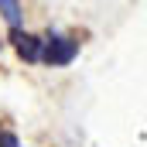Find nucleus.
Returning a JSON list of instances; mask_svg holds the SVG:
<instances>
[{
    "instance_id": "nucleus-4",
    "label": "nucleus",
    "mask_w": 147,
    "mask_h": 147,
    "mask_svg": "<svg viewBox=\"0 0 147 147\" xmlns=\"http://www.w3.org/2000/svg\"><path fill=\"white\" fill-rule=\"evenodd\" d=\"M0 144H7V134H0Z\"/></svg>"
},
{
    "instance_id": "nucleus-2",
    "label": "nucleus",
    "mask_w": 147,
    "mask_h": 147,
    "mask_svg": "<svg viewBox=\"0 0 147 147\" xmlns=\"http://www.w3.org/2000/svg\"><path fill=\"white\" fill-rule=\"evenodd\" d=\"M14 45H17V55L24 58V62H41V38L34 34H21V31H14Z\"/></svg>"
},
{
    "instance_id": "nucleus-3",
    "label": "nucleus",
    "mask_w": 147,
    "mask_h": 147,
    "mask_svg": "<svg viewBox=\"0 0 147 147\" xmlns=\"http://www.w3.org/2000/svg\"><path fill=\"white\" fill-rule=\"evenodd\" d=\"M0 14H3L7 24L17 31V24H21V3H14V0H0Z\"/></svg>"
},
{
    "instance_id": "nucleus-5",
    "label": "nucleus",
    "mask_w": 147,
    "mask_h": 147,
    "mask_svg": "<svg viewBox=\"0 0 147 147\" xmlns=\"http://www.w3.org/2000/svg\"><path fill=\"white\" fill-rule=\"evenodd\" d=\"M17 147H21V144H17Z\"/></svg>"
},
{
    "instance_id": "nucleus-1",
    "label": "nucleus",
    "mask_w": 147,
    "mask_h": 147,
    "mask_svg": "<svg viewBox=\"0 0 147 147\" xmlns=\"http://www.w3.org/2000/svg\"><path fill=\"white\" fill-rule=\"evenodd\" d=\"M75 55H79V41L65 34H55L41 45V62H48V65H69Z\"/></svg>"
}]
</instances>
